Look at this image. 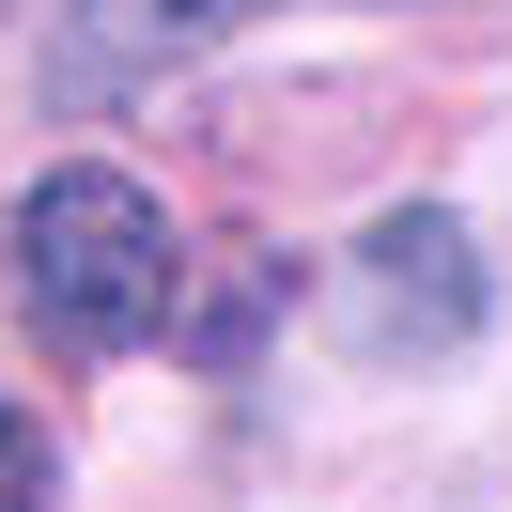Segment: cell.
Wrapping results in <instances>:
<instances>
[{"instance_id":"obj_3","label":"cell","mask_w":512,"mask_h":512,"mask_svg":"<svg viewBox=\"0 0 512 512\" xmlns=\"http://www.w3.org/2000/svg\"><path fill=\"white\" fill-rule=\"evenodd\" d=\"M497 280H481V233L450 202H404V218L357 233V342L373 357H466Z\"/></svg>"},{"instance_id":"obj_4","label":"cell","mask_w":512,"mask_h":512,"mask_svg":"<svg viewBox=\"0 0 512 512\" xmlns=\"http://www.w3.org/2000/svg\"><path fill=\"white\" fill-rule=\"evenodd\" d=\"M264 311H295V264H249V280H218L202 311H171V326H187V357H249Z\"/></svg>"},{"instance_id":"obj_5","label":"cell","mask_w":512,"mask_h":512,"mask_svg":"<svg viewBox=\"0 0 512 512\" xmlns=\"http://www.w3.org/2000/svg\"><path fill=\"white\" fill-rule=\"evenodd\" d=\"M0 512H47V435L0 404Z\"/></svg>"},{"instance_id":"obj_1","label":"cell","mask_w":512,"mask_h":512,"mask_svg":"<svg viewBox=\"0 0 512 512\" xmlns=\"http://www.w3.org/2000/svg\"><path fill=\"white\" fill-rule=\"evenodd\" d=\"M16 295H32V326L63 357H125L156 342L171 311H187V264H171V218L140 171L109 156H63L32 202H16Z\"/></svg>"},{"instance_id":"obj_2","label":"cell","mask_w":512,"mask_h":512,"mask_svg":"<svg viewBox=\"0 0 512 512\" xmlns=\"http://www.w3.org/2000/svg\"><path fill=\"white\" fill-rule=\"evenodd\" d=\"M249 16H280V0H63L32 47V94L63 109V125H94V109L156 94L171 63H202L218 32H249Z\"/></svg>"}]
</instances>
